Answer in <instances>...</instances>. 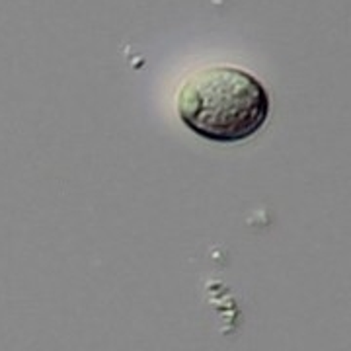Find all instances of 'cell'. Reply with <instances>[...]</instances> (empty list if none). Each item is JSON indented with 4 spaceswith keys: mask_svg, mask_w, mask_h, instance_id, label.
Listing matches in <instances>:
<instances>
[{
    "mask_svg": "<svg viewBox=\"0 0 351 351\" xmlns=\"http://www.w3.org/2000/svg\"><path fill=\"white\" fill-rule=\"evenodd\" d=\"M176 112L191 133L213 143H240L267 121L269 94L256 76L237 66H207L180 84Z\"/></svg>",
    "mask_w": 351,
    "mask_h": 351,
    "instance_id": "cell-1",
    "label": "cell"
}]
</instances>
